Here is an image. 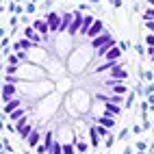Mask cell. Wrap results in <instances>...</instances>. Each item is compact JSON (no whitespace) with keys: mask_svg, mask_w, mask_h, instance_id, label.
<instances>
[{"mask_svg":"<svg viewBox=\"0 0 154 154\" xmlns=\"http://www.w3.org/2000/svg\"><path fill=\"white\" fill-rule=\"evenodd\" d=\"M83 11L80 9H76L74 11V17H72V24H69V28H67V35H72V37H76L78 33H80V26H83Z\"/></svg>","mask_w":154,"mask_h":154,"instance_id":"1","label":"cell"},{"mask_svg":"<svg viewBox=\"0 0 154 154\" xmlns=\"http://www.w3.org/2000/svg\"><path fill=\"white\" fill-rule=\"evenodd\" d=\"M46 22L50 24V33L59 35V30H61V15H59L57 11H50V13L46 15Z\"/></svg>","mask_w":154,"mask_h":154,"instance_id":"2","label":"cell"},{"mask_svg":"<svg viewBox=\"0 0 154 154\" xmlns=\"http://www.w3.org/2000/svg\"><path fill=\"white\" fill-rule=\"evenodd\" d=\"M15 96H17V87L11 85V83H5L2 89H0V100H2V102H9V100H13Z\"/></svg>","mask_w":154,"mask_h":154,"instance_id":"3","label":"cell"},{"mask_svg":"<svg viewBox=\"0 0 154 154\" xmlns=\"http://www.w3.org/2000/svg\"><path fill=\"white\" fill-rule=\"evenodd\" d=\"M102 33H104V22H102V20H94V24H91L89 30H87V37L94 39V37H98Z\"/></svg>","mask_w":154,"mask_h":154,"instance_id":"4","label":"cell"},{"mask_svg":"<svg viewBox=\"0 0 154 154\" xmlns=\"http://www.w3.org/2000/svg\"><path fill=\"white\" fill-rule=\"evenodd\" d=\"M35 48H37V44H33V42L26 39V37L17 39V42L13 44V50H15V52H17V50H26V52H28V50H35Z\"/></svg>","mask_w":154,"mask_h":154,"instance_id":"5","label":"cell"},{"mask_svg":"<svg viewBox=\"0 0 154 154\" xmlns=\"http://www.w3.org/2000/svg\"><path fill=\"white\" fill-rule=\"evenodd\" d=\"M22 106V100H17V98H13V100H9V102H5V106H2V115L7 117L9 113H13L15 109H20Z\"/></svg>","mask_w":154,"mask_h":154,"instance_id":"6","label":"cell"},{"mask_svg":"<svg viewBox=\"0 0 154 154\" xmlns=\"http://www.w3.org/2000/svg\"><path fill=\"white\" fill-rule=\"evenodd\" d=\"M33 28L37 30L39 35H44V37H48V33H50V24L46 22V20H35V22H33Z\"/></svg>","mask_w":154,"mask_h":154,"instance_id":"7","label":"cell"},{"mask_svg":"<svg viewBox=\"0 0 154 154\" xmlns=\"http://www.w3.org/2000/svg\"><path fill=\"white\" fill-rule=\"evenodd\" d=\"M111 78H115V83H122L124 78H128V72L124 67H119V63H117L115 67L111 69Z\"/></svg>","mask_w":154,"mask_h":154,"instance_id":"8","label":"cell"},{"mask_svg":"<svg viewBox=\"0 0 154 154\" xmlns=\"http://www.w3.org/2000/svg\"><path fill=\"white\" fill-rule=\"evenodd\" d=\"M109 39H113V35L104 30V33H102V35H98V37H94V39H91V48H96V50H98V48H100L102 44H106Z\"/></svg>","mask_w":154,"mask_h":154,"instance_id":"9","label":"cell"},{"mask_svg":"<svg viewBox=\"0 0 154 154\" xmlns=\"http://www.w3.org/2000/svg\"><path fill=\"white\" fill-rule=\"evenodd\" d=\"M26 143H28L30 148H37L39 143H42V130H39V128H35V130H33V132H30V135H28Z\"/></svg>","mask_w":154,"mask_h":154,"instance_id":"10","label":"cell"},{"mask_svg":"<svg viewBox=\"0 0 154 154\" xmlns=\"http://www.w3.org/2000/svg\"><path fill=\"white\" fill-rule=\"evenodd\" d=\"M122 52H124V50H122L119 46H113L109 52L104 54V61H119L122 59Z\"/></svg>","mask_w":154,"mask_h":154,"instance_id":"11","label":"cell"},{"mask_svg":"<svg viewBox=\"0 0 154 154\" xmlns=\"http://www.w3.org/2000/svg\"><path fill=\"white\" fill-rule=\"evenodd\" d=\"M122 113L119 104H113V102H104V115H111V117H117Z\"/></svg>","mask_w":154,"mask_h":154,"instance_id":"12","label":"cell"},{"mask_svg":"<svg viewBox=\"0 0 154 154\" xmlns=\"http://www.w3.org/2000/svg\"><path fill=\"white\" fill-rule=\"evenodd\" d=\"M72 17H74V13H63L61 15V30L59 33H67V28L72 24Z\"/></svg>","mask_w":154,"mask_h":154,"instance_id":"13","label":"cell"},{"mask_svg":"<svg viewBox=\"0 0 154 154\" xmlns=\"http://www.w3.org/2000/svg\"><path fill=\"white\" fill-rule=\"evenodd\" d=\"M98 124L106 126V128H115V117H111V115H100V117H98Z\"/></svg>","mask_w":154,"mask_h":154,"instance_id":"14","label":"cell"},{"mask_svg":"<svg viewBox=\"0 0 154 154\" xmlns=\"http://www.w3.org/2000/svg\"><path fill=\"white\" fill-rule=\"evenodd\" d=\"M33 130H35V128L30 126V124H24L22 128L17 130V135H20V139H22V141H26V139H28V135H30V132H33Z\"/></svg>","mask_w":154,"mask_h":154,"instance_id":"15","label":"cell"},{"mask_svg":"<svg viewBox=\"0 0 154 154\" xmlns=\"http://www.w3.org/2000/svg\"><path fill=\"white\" fill-rule=\"evenodd\" d=\"M91 24H94V17H91V15H85V17H83V26H80V33H78V35H87V30H89Z\"/></svg>","mask_w":154,"mask_h":154,"instance_id":"16","label":"cell"},{"mask_svg":"<svg viewBox=\"0 0 154 154\" xmlns=\"http://www.w3.org/2000/svg\"><path fill=\"white\" fill-rule=\"evenodd\" d=\"M24 115H26V113H24V109H22V106H20V109H15L13 113H9V115H7V117H9V119H11V122H17V119H22Z\"/></svg>","mask_w":154,"mask_h":154,"instance_id":"17","label":"cell"},{"mask_svg":"<svg viewBox=\"0 0 154 154\" xmlns=\"http://www.w3.org/2000/svg\"><path fill=\"white\" fill-rule=\"evenodd\" d=\"M89 143H91V148H98L100 146V135L96 132V128H91V132H89Z\"/></svg>","mask_w":154,"mask_h":154,"instance_id":"18","label":"cell"},{"mask_svg":"<svg viewBox=\"0 0 154 154\" xmlns=\"http://www.w3.org/2000/svg\"><path fill=\"white\" fill-rule=\"evenodd\" d=\"M94 128H96V132H98V135H100V137H104V139H106V137L111 135V128L102 126V124H98V126H94Z\"/></svg>","mask_w":154,"mask_h":154,"instance_id":"19","label":"cell"},{"mask_svg":"<svg viewBox=\"0 0 154 154\" xmlns=\"http://www.w3.org/2000/svg\"><path fill=\"white\" fill-rule=\"evenodd\" d=\"M52 143H54V135H52V130H48L46 132V139H44V146L48 148V152H50V148H52Z\"/></svg>","mask_w":154,"mask_h":154,"instance_id":"20","label":"cell"},{"mask_svg":"<svg viewBox=\"0 0 154 154\" xmlns=\"http://www.w3.org/2000/svg\"><path fill=\"white\" fill-rule=\"evenodd\" d=\"M50 154H63V143L54 141V143H52V148H50Z\"/></svg>","mask_w":154,"mask_h":154,"instance_id":"21","label":"cell"},{"mask_svg":"<svg viewBox=\"0 0 154 154\" xmlns=\"http://www.w3.org/2000/svg\"><path fill=\"white\" fill-rule=\"evenodd\" d=\"M63 154H76V146L74 143H63Z\"/></svg>","mask_w":154,"mask_h":154,"instance_id":"22","label":"cell"},{"mask_svg":"<svg viewBox=\"0 0 154 154\" xmlns=\"http://www.w3.org/2000/svg\"><path fill=\"white\" fill-rule=\"evenodd\" d=\"M113 91H115V94H117V96H122V94H126V91H128V89H126L124 85H119V83H117V85H113Z\"/></svg>","mask_w":154,"mask_h":154,"instance_id":"23","label":"cell"},{"mask_svg":"<svg viewBox=\"0 0 154 154\" xmlns=\"http://www.w3.org/2000/svg\"><path fill=\"white\" fill-rule=\"evenodd\" d=\"M89 150V146H87V143H83V141H80V143H76V152L78 154H85Z\"/></svg>","mask_w":154,"mask_h":154,"instance_id":"24","label":"cell"},{"mask_svg":"<svg viewBox=\"0 0 154 154\" xmlns=\"http://www.w3.org/2000/svg\"><path fill=\"white\" fill-rule=\"evenodd\" d=\"M146 20H154V7H152V9H146V11H143V22H146Z\"/></svg>","mask_w":154,"mask_h":154,"instance_id":"25","label":"cell"},{"mask_svg":"<svg viewBox=\"0 0 154 154\" xmlns=\"http://www.w3.org/2000/svg\"><path fill=\"white\" fill-rule=\"evenodd\" d=\"M7 63H9V65H17V63H20L17 54H9V57H7Z\"/></svg>","mask_w":154,"mask_h":154,"instance_id":"26","label":"cell"},{"mask_svg":"<svg viewBox=\"0 0 154 154\" xmlns=\"http://www.w3.org/2000/svg\"><path fill=\"white\" fill-rule=\"evenodd\" d=\"M15 54H17V59H20V61H24V63H26V61H30V59H28V54H26V50H17Z\"/></svg>","mask_w":154,"mask_h":154,"instance_id":"27","label":"cell"},{"mask_svg":"<svg viewBox=\"0 0 154 154\" xmlns=\"http://www.w3.org/2000/svg\"><path fill=\"white\" fill-rule=\"evenodd\" d=\"M35 154H48V148L44 146V143H39V146L35 148Z\"/></svg>","mask_w":154,"mask_h":154,"instance_id":"28","label":"cell"},{"mask_svg":"<svg viewBox=\"0 0 154 154\" xmlns=\"http://www.w3.org/2000/svg\"><path fill=\"white\" fill-rule=\"evenodd\" d=\"M146 46L150 48V46H154V33H150L148 37H146Z\"/></svg>","mask_w":154,"mask_h":154,"instance_id":"29","label":"cell"},{"mask_svg":"<svg viewBox=\"0 0 154 154\" xmlns=\"http://www.w3.org/2000/svg\"><path fill=\"white\" fill-rule=\"evenodd\" d=\"M146 28L150 33H154V20H146Z\"/></svg>","mask_w":154,"mask_h":154,"instance_id":"30","label":"cell"},{"mask_svg":"<svg viewBox=\"0 0 154 154\" xmlns=\"http://www.w3.org/2000/svg\"><path fill=\"white\" fill-rule=\"evenodd\" d=\"M113 143H115V137L109 135V137H106V148H113Z\"/></svg>","mask_w":154,"mask_h":154,"instance_id":"31","label":"cell"},{"mask_svg":"<svg viewBox=\"0 0 154 154\" xmlns=\"http://www.w3.org/2000/svg\"><path fill=\"white\" fill-rule=\"evenodd\" d=\"M146 148H148V146H146V141H139V143H137V150H139V152H143Z\"/></svg>","mask_w":154,"mask_h":154,"instance_id":"32","label":"cell"},{"mask_svg":"<svg viewBox=\"0 0 154 154\" xmlns=\"http://www.w3.org/2000/svg\"><path fill=\"white\" fill-rule=\"evenodd\" d=\"M117 46H119L122 50H128V46H130V44H126V42H117Z\"/></svg>","mask_w":154,"mask_h":154,"instance_id":"33","label":"cell"},{"mask_svg":"<svg viewBox=\"0 0 154 154\" xmlns=\"http://www.w3.org/2000/svg\"><path fill=\"white\" fill-rule=\"evenodd\" d=\"M126 137H128V128H126V130H122V132H119V139H122V141H124Z\"/></svg>","mask_w":154,"mask_h":154,"instance_id":"34","label":"cell"},{"mask_svg":"<svg viewBox=\"0 0 154 154\" xmlns=\"http://www.w3.org/2000/svg\"><path fill=\"white\" fill-rule=\"evenodd\" d=\"M11 11H13V13H22V7H20V5H15V7L11 9Z\"/></svg>","mask_w":154,"mask_h":154,"instance_id":"35","label":"cell"},{"mask_svg":"<svg viewBox=\"0 0 154 154\" xmlns=\"http://www.w3.org/2000/svg\"><path fill=\"white\" fill-rule=\"evenodd\" d=\"M137 52H139V54H146V48H143V46L139 44V46H137Z\"/></svg>","mask_w":154,"mask_h":154,"instance_id":"36","label":"cell"},{"mask_svg":"<svg viewBox=\"0 0 154 154\" xmlns=\"http://www.w3.org/2000/svg\"><path fill=\"white\" fill-rule=\"evenodd\" d=\"M132 100H135V96H130V94H128V98H126V104H128V106L132 104Z\"/></svg>","mask_w":154,"mask_h":154,"instance_id":"37","label":"cell"},{"mask_svg":"<svg viewBox=\"0 0 154 154\" xmlns=\"http://www.w3.org/2000/svg\"><path fill=\"white\" fill-rule=\"evenodd\" d=\"M148 102H150V104H154V94H150V96H148Z\"/></svg>","mask_w":154,"mask_h":154,"instance_id":"38","label":"cell"},{"mask_svg":"<svg viewBox=\"0 0 154 154\" xmlns=\"http://www.w3.org/2000/svg\"><path fill=\"white\" fill-rule=\"evenodd\" d=\"M148 2H150V5H152V7H154V0H148Z\"/></svg>","mask_w":154,"mask_h":154,"instance_id":"39","label":"cell"},{"mask_svg":"<svg viewBox=\"0 0 154 154\" xmlns=\"http://www.w3.org/2000/svg\"><path fill=\"white\" fill-rule=\"evenodd\" d=\"M0 130H2V119H0Z\"/></svg>","mask_w":154,"mask_h":154,"instance_id":"40","label":"cell"},{"mask_svg":"<svg viewBox=\"0 0 154 154\" xmlns=\"http://www.w3.org/2000/svg\"><path fill=\"white\" fill-rule=\"evenodd\" d=\"M150 154H154V150H152V152H150Z\"/></svg>","mask_w":154,"mask_h":154,"instance_id":"41","label":"cell"}]
</instances>
